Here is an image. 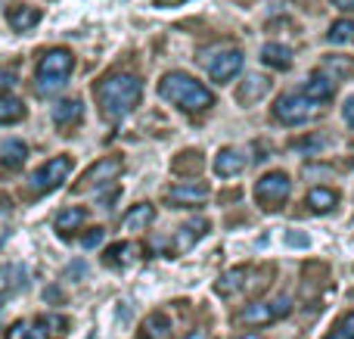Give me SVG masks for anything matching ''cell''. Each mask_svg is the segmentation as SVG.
<instances>
[{
    "label": "cell",
    "instance_id": "1",
    "mask_svg": "<svg viewBox=\"0 0 354 339\" xmlns=\"http://www.w3.org/2000/svg\"><path fill=\"white\" fill-rule=\"evenodd\" d=\"M143 81L137 75H109L97 84V103L109 122H122L140 106Z\"/></svg>",
    "mask_w": 354,
    "mask_h": 339
},
{
    "label": "cell",
    "instance_id": "2",
    "mask_svg": "<svg viewBox=\"0 0 354 339\" xmlns=\"http://www.w3.org/2000/svg\"><path fill=\"white\" fill-rule=\"evenodd\" d=\"M159 97L174 103L183 112H202L214 106V93L196 78H189L187 72H168L159 81Z\"/></svg>",
    "mask_w": 354,
    "mask_h": 339
},
{
    "label": "cell",
    "instance_id": "3",
    "mask_svg": "<svg viewBox=\"0 0 354 339\" xmlns=\"http://www.w3.org/2000/svg\"><path fill=\"white\" fill-rule=\"evenodd\" d=\"M75 68V56L66 47L47 50L37 62V91H56V87L66 84V78Z\"/></svg>",
    "mask_w": 354,
    "mask_h": 339
},
{
    "label": "cell",
    "instance_id": "4",
    "mask_svg": "<svg viewBox=\"0 0 354 339\" xmlns=\"http://www.w3.org/2000/svg\"><path fill=\"white\" fill-rule=\"evenodd\" d=\"M324 116V103L305 97V93H286L274 103V118L283 125H308Z\"/></svg>",
    "mask_w": 354,
    "mask_h": 339
},
{
    "label": "cell",
    "instance_id": "5",
    "mask_svg": "<svg viewBox=\"0 0 354 339\" xmlns=\"http://www.w3.org/2000/svg\"><path fill=\"white\" fill-rule=\"evenodd\" d=\"M289 190H292V181H289L286 172H268L264 178H258L255 184V199L261 209L277 212L283 203H286Z\"/></svg>",
    "mask_w": 354,
    "mask_h": 339
},
{
    "label": "cell",
    "instance_id": "6",
    "mask_svg": "<svg viewBox=\"0 0 354 339\" xmlns=\"http://www.w3.org/2000/svg\"><path fill=\"white\" fill-rule=\"evenodd\" d=\"M68 172H72V156H53V159H47L28 178L31 193H50V190H56V187H59L62 181L68 178Z\"/></svg>",
    "mask_w": 354,
    "mask_h": 339
},
{
    "label": "cell",
    "instance_id": "7",
    "mask_svg": "<svg viewBox=\"0 0 354 339\" xmlns=\"http://www.w3.org/2000/svg\"><path fill=\"white\" fill-rule=\"evenodd\" d=\"M243 50H224V53L212 56V59H205V68H208V78L218 81V84H230L233 78H236L239 72H243Z\"/></svg>",
    "mask_w": 354,
    "mask_h": 339
},
{
    "label": "cell",
    "instance_id": "8",
    "mask_svg": "<svg viewBox=\"0 0 354 339\" xmlns=\"http://www.w3.org/2000/svg\"><path fill=\"white\" fill-rule=\"evenodd\" d=\"M122 168H124L122 156H106V159L93 162V165L87 168L84 174H81V184H78V190H91V187L112 184V181H115L118 174H122Z\"/></svg>",
    "mask_w": 354,
    "mask_h": 339
},
{
    "label": "cell",
    "instance_id": "9",
    "mask_svg": "<svg viewBox=\"0 0 354 339\" xmlns=\"http://www.w3.org/2000/svg\"><path fill=\"white\" fill-rule=\"evenodd\" d=\"M168 205H174V209H196V205H202L208 199V187L205 184H189V181H183V184H174L171 190L165 193Z\"/></svg>",
    "mask_w": 354,
    "mask_h": 339
},
{
    "label": "cell",
    "instance_id": "10",
    "mask_svg": "<svg viewBox=\"0 0 354 339\" xmlns=\"http://www.w3.org/2000/svg\"><path fill=\"white\" fill-rule=\"evenodd\" d=\"M268 93H270V78H264V75H249V78L239 81V87H236L239 106H252L261 97H268Z\"/></svg>",
    "mask_w": 354,
    "mask_h": 339
},
{
    "label": "cell",
    "instance_id": "11",
    "mask_svg": "<svg viewBox=\"0 0 354 339\" xmlns=\"http://www.w3.org/2000/svg\"><path fill=\"white\" fill-rule=\"evenodd\" d=\"M236 321L249 324V327H264V324H274L277 315H274V305L270 302H252V305H245V309L239 311Z\"/></svg>",
    "mask_w": 354,
    "mask_h": 339
},
{
    "label": "cell",
    "instance_id": "12",
    "mask_svg": "<svg viewBox=\"0 0 354 339\" xmlns=\"http://www.w3.org/2000/svg\"><path fill=\"white\" fill-rule=\"evenodd\" d=\"M305 205L311 212H317V215H326V212H333L339 205V193L330 190V187H311L305 196Z\"/></svg>",
    "mask_w": 354,
    "mask_h": 339
},
{
    "label": "cell",
    "instance_id": "13",
    "mask_svg": "<svg viewBox=\"0 0 354 339\" xmlns=\"http://www.w3.org/2000/svg\"><path fill=\"white\" fill-rule=\"evenodd\" d=\"M245 168V159L239 149H230L224 147L218 156H214V172L221 174V178H233V174H239Z\"/></svg>",
    "mask_w": 354,
    "mask_h": 339
},
{
    "label": "cell",
    "instance_id": "14",
    "mask_svg": "<svg viewBox=\"0 0 354 339\" xmlns=\"http://www.w3.org/2000/svg\"><path fill=\"white\" fill-rule=\"evenodd\" d=\"M324 75H330L333 81H345V78H354V56H342V53H333L324 59Z\"/></svg>",
    "mask_w": 354,
    "mask_h": 339
},
{
    "label": "cell",
    "instance_id": "15",
    "mask_svg": "<svg viewBox=\"0 0 354 339\" xmlns=\"http://www.w3.org/2000/svg\"><path fill=\"white\" fill-rule=\"evenodd\" d=\"M6 22H10L12 31H28L41 22V10H37V6H12V10L6 12Z\"/></svg>",
    "mask_w": 354,
    "mask_h": 339
},
{
    "label": "cell",
    "instance_id": "16",
    "mask_svg": "<svg viewBox=\"0 0 354 339\" xmlns=\"http://www.w3.org/2000/svg\"><path fill=\"white\" fill-rule=\"evenodd\" d=\"M261 59H264V66L277 68V72H286V68H292V50L283 47V44H264Z\"/></svg>",
    "mask_w": 354,
    "mask_h": 339
},
{
    "label": "cell",
    "instance_id": "17",
    "mask_svg": "<svg viewBox=\"0 0 354 339\" xmlns=\"http://www.w3.org/2000/svg\"><path fill=\"white\" fill-rule=\"evenodd\" d=\"M333 93H336V84H333V78H330V75H324V72H314L311 78H308L305 97L317 100V103H326V100H330Z\"/></svg>",
    "mask_w": 354,
    "mask_h": 339
},
{
    "label": "cell",
    "instance_id": "18",
    "mask_svg": "<svg viewBox=\"0 0 354 339\" xmlns=\"http://www.w3.org/2000/svg\"><path fill=\"white\" fill-rule=\"evenodd\" d=\"M153 218H156V209L149 203H140V205H134V209L128 212V215L122 218V228L124 230H147L149 224H153Z\"/></svg>",
    "mask_w": 354,
    "mask_h": 339
},
{
    "label": "cell",
    "instance_id": "19",
    "mask_svg": "<svg viewBox=\"0 0 354 339\" xmlns=\"http://www.w3.org/2000/svg\"><path fill=\"white\" fill-rule=\"evenodd\" d=\"M245 277H249V268H233V271H224L221 274V280L214 284V290L221 293V296H233V293H239L245 286Z\"/></svg>",
    "mask_w": 354,
    "mask_h": 339
},
{
    "label": "cell",
    "instance_id": "20",
    "mask_svg": "<svg viewBox=\"0 0 354 339\" xmlns=\"http://www.w3.org/2000/svg\"><path fill=\"white\" fill-rule=\"evenodd\" d=\"M168 336H171V321H168L162 311H153V315L143 321L140 339H168Z\"/></svg>",
    "mask_w": 354,
    "mask_h": 339
},
{
    "label": "cell",
    "instance_id": "21",
    "mask_svg": "<svg viewBox=\"0 0 354 339\" xmlns=\"http://www.w3.org/2000/svg\"><path fill=\"white\" fill-rule=\"evenodd\" d=\"M50 116H53L56 125H62V128H66V125L78 122V118L84 116V106H81V100H62V103L53 106V112H50Z\"/></svg>",
    "mask_w": 354,
    "mask_h": 339
},
{
    "label": "cell",
    "instance_id": "22",
    "mask_svg": "<svg viewBox=\"0 0 354 339\" xmlns=\"http://www.w3.org/2000/svg\"><path fill=\"white\" fill-rule=\"evenodd\" d=\"M84 221H87V212L81 209V205H72V209H62L59 215H56V230L68 234V230H78Z\"/></svg>",
    "mask_w": 354,
    "mask_h": 339
},
{
    "label": "cell",
    "instance_id": "23",
    "mask_svg": "<svg viewBox=\"0 0 354 339\" xmlns=\"http://www.w3.org/2000/svg\"><path fill=\"white\" fill-rule=\"evenodd\" d=\"M205 230H208V221H202V218H199V221H189L187 228H180V234H177L174 249H177V253H183V249H189L196 240H199L202 234H205Z\"/></svg>",
    "mask_w": 354,
    "mask_h": 339
},
{
    "label": "cell",
    "instance_id": "24",
    "mask_svg": "<svg viewBox=\"0 0 354 339\" xmlns=\"http://www.w3.org/2000/svg\"><path fill=\"white\" fill-rule=\"evenodd\" d=\"M25 159H28V147H25L22 140H6L3 149H0V162H3L6 168H19Z\"/></svg>",
    "mask_w": 354,
    "mask_h": 339
},
{
    "label": "cell",
    "instance_id": "25",
    "mask_svg": "<svg viewBox=\"0 0 354 339\" xmlns=\"http://www.w3.org/2000/svg\"><path fill=\"white\" fill-rule=\"evenodd\" d=\"M25 277H28V271H25L22 265H6L0 268V284H3V296L6 293H16L25 286Z\"/></svg>",
    "mask_w": 354,
    "mask_h": 339
},
{
    "label": "cell",
    "instance_id": "26",
    "mask_svg": "<svg viewBox=\"0 0 354 339\" xmlns=\"http://www.w3.org/2000/svg\"><path fill=\"white\" fill-rule=\"evenodd\" d=\"M19 118H25V103L16 97L0 93V125H12V122H19Z\"/></svg>",
    "mask_w": 354,
    "mask_h": 339
},
{
    "label": "cell",
    "instance_id": "27",
    "mask_svg": "<svg viewBox=\"0 0 354 339\" xmlns=\"http://www.w3.org/2000/svg\"><path fill=\"white\" fill-rule=\"evenodd\" d=\"M134 253L137 249L131 246V243H115V246H109L106 249V265H112V268H124V265H131L134 262Z\"/></svg>",
    "mask_w": 354,
    "mask_h": 339
},
{
    "label": "cell",
    "instance_id": "28",
    "mask_svg": "<svg viewBox=\"0 0 354 339\" xmlns=\"http://www.w3.org/2000/svg\"><path fill=\"white\" fill-rule=\"evenodd\" d=\"M202 165H205V159H202L196 149H189V153H180L174 159V172L177 174H199Z\"/></svg>",
    "mask_w": 354,
    "mask_h": 339
},
{
    "label": "cell",
    "instance_id": "29",
    "mask_svg": "<svg viewBox=\"0 0 354 339\" xmlns=\"http://www.w3.org/2000/svg\"><path fill=\"white\" fill-rule=\"evenodd\" d=\"M326 41H330V44H348V41H354V22H351V19H339V22H333L330 31H326Z\"/></svg>",
    "mask_w": 354,
    "mask_h": 339
},
{
    "label": "cell",
    "instance_id": "30",
    "mask_svg": "<svg viewBox=\"0 0 354 339\" xmlns=\"http://www.w3.org/2000/svg\"><path fill=\"white\" fill-rule=\"evenodd\" d=\"M326 339H354V311H348V315L339 318V324L333 327V333Z\"/></svg>",
    "mask_w": 354,
    "mask_h": 339
},
{
    "label": "cell",
    "instance_id": "31",
    "mask_svg": "<svg viewBox=\"0 0 354 339\" xmlns=\"http://www.w3.org/2000/svg\"><path fill=\"white\" fill-rule=\"evenodd\" d=\"M6 339H31V327L25 321H16L10 330H6Z\"/></svg>",
    "mask_w": 354,
    "mask_h": 339
},
{
    "label": "cell",
    "instance_id": "32",
    "mask_svg": "<svg viewBox=\"0 0 354 339\" xmlns=\"http://www.w3.org/2000/svg\"><path fill=\"white\" fill-rule=\"evenodd\" d=\"M103 237H106L103 228H93V230H87L81 243H84V249H93V246H100V243H103Z\"/></svg>",
    "mask_w": 354,
    "mask_h": 339
},
{
    "label": "cell",
    "instance_id": "33",
    "mask_svg": "<svg viewBox=\"0 0 354 339\" xmlns=\"http://www.w3.org/2000/svg\"><path fill=\"white\" fill-rule=\"evenodd\" d=\"M286 243H289V246H308V234H299V230H289V234H286Z\"/></svg>",
    "mask_w": 354,
    "mask_h": 339
},
{
    "label": "cell",
    "instance_id": "34",
    "mask_svg": "<svg viewBox=\"0 0 354 339\" xmlns=\"http://www.w3.org/2000/svg\"><path fill=\"white\" fill-rule=\"evenodd\" d=\"M342 116H345V122L354 128V97L351 100H345V106H342Z\"/></svg>",
    "mask_w": 354,
    "mask_h": 339
},
{
    "label": "cell",
    "instance_id": "35",
    "mask_svg": "<svg viewBox=\"0 0 354 339\" xmlns=\"http://www.w3.org/2000/svg\"><path fill=\"white\" fill-rule=\"evenodd\" d=\"M333 6H339V10H345V12H354V0H333Z\"/></svg>",
    "mask_w": 354,
    "mask_h": 339
},
{
    "label": "cell",
    "instance_id": "36",
    "mask_svg": "<svg viewBox=\"0 0 354 339\" xmlns=\"http://www.w3.org/2000/svg\"><path fill=\"white\" fill-rule=\"evenodd\" d=\"M16 81H12V75L10 72H0V87H12Z\"/></svg>",
    "mask_w": 354,
    "mask_h": 339
},
{
    "label": "cell",
    "instance_id": "37",
    "mask_svg": "<svg viewBox=\"0 0 354 339\" xmlns=\"http://www.w3.org/2000/svg\"><path fill=\"white\" fill-rule=\"evenodd\" d=\"M183 339H212V336H208V333H202V330H193V333H187Z\"/></svg>",
    "mask_w": 354,
    "mask_h": 339
},
{
    "label": "cell",
    "instance_id": "38",
    "mask_svg": "<svg viewBox=\"0 0 354 339\" xmlns=\"http://www.w3.org/2000/svg\"><path fill=\"white\" fill-rule=\"evenodd\" d=\"M236 339H264V336L261 333H239Z\"/></svg>",
    "mask_w": 354,
    "mask_h": 339
},
{
    "label": "cell",
    "instance_id": "39",
    "mask_svg": "<svg viewBox=\"0 0 354 339\" xmlns=\"http://www.w3.org/2000/svg\"><path fill=\"white\" fill-rule=\"evenodd\" d=\"M87 339H97V333H91V336H87Z\"/></svg>",
    "mask_w": 354,
    "mask_h": 339
},
{
    "label": "cell",
    "instance_id": "40",
    "mask_svg": "<svg viewBox=\"0 0 354 339\" xmlns=\"http://www.w3.org/2000/svg\"><path fill=\"white\" fill-rule=\"evenodd\" d=\"M0 3H6V0H0Z\"/></svg>",
    "mask_w": 354,
    "mask_h": 339
}]
</instances>
